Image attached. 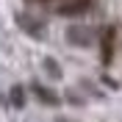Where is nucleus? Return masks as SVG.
<instances>
[{
	"label": "nucleus",
	"mask_w": 122,
	"mask_h": 122,
	"mask_svg": "<svg viewBox=\"0 0 122 122\" xmlns=\"http://www.w3.org/2000/svg\"><path fill=\"white\" fill-rule=\"evenodd\" d=\"M111 56H114V28H108L106 33H103V61H111Z\"/></svg>",
	"instance_id": "obj_2"
},
{
	"label": "nucleus",
	"mask_w": 122,
	"mask_h": 122,
	"mask_svg": "<svg viewBox=\"0 0 122 122\" xmlns=\"http://www.w3.org/2000/svg\"><path fill=\"white\" fill-rule=\"evenodd\" d=\"M30 3H39V6H56V3H64V0H30Z\"/></svg>",
	"instance_id": "obj_6"
},
{
	"label": "nucleus",
	"mask_w": 122,
	"mask_h": 122,
	"mask_svg": "<svg viewBox=\"0 0 122 122\" xmlns=\"http://www.w3.org/2000/svg\"><path fill=\"white\" fill-rule=\"evenodd\" d=\"M89 8V0H64L58 3V14H83Z\"/></svg>",
	"instance_id": "obj_1"
},
{
	"label": "nucleus",
	"mask_w": 122,
	"mask_h": 122,
	"mask_svg": "<svg viewBox=\"0 0 122 122\" xmlns=\"http://www.w3.org/2000/svg\"><path fill=\"white\" fill-rule=\"evenodd\" d=\"M45 67H47V72H50L53 78H58V64H56L53 58H47V61H45Z\"/></svg>",
	"instance_id": "obj_5"
},
{
	"label": "nucleus",
	"mask_w": 122,
	"mask_h": 122,
	"mask_svg": "<svg viewBox=\"0 0 122 122\" xmlns=\"http://www.w3.org/2000/svg\"><path fill=\"white\" fill-rule=\"evenodd\" d=\"M11 100H14V106H22L25 103V94H22V89L17 86V89H11Z\"/></svg>",
	"instance_id": "obj_3"
},
{
	"label": "nucleus",
	"mask_w": 122,
	"mask_h": 122,
	"mask_svg": "<svg viewBox=\"0 0 122 122\" xmlns=\"http://www.w3.org/2000/svg\"><path fill=\"white\" fill-rule=\"evenodd\" d=\"M36 97L45 100V103H56V97H50V94H47V89H42V86H36Z\"/></svg>",
	"instance_id": "obj_4"
}]
</instances>
